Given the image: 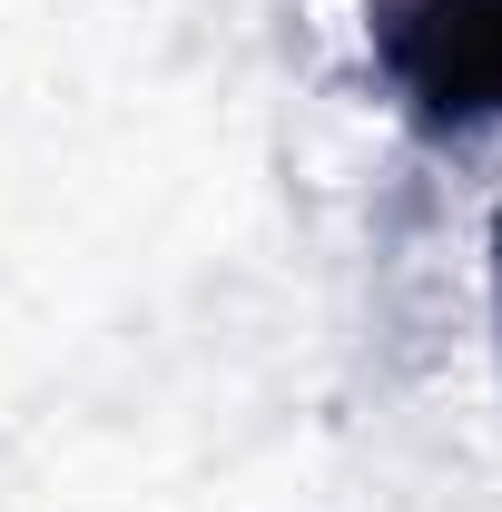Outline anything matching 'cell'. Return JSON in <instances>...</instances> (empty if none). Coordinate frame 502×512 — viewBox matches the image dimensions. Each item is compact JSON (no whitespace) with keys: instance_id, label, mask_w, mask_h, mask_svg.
<instances>
[{"instance_id":"obj_1","label":"cell","mask_w":502,"mask_h":512,"mask_svg":"<svg viewBox=\"0 0 502 512\" xmlns=\"http://www.w3.org/2000/svg\"><path fill=\"white\" fill-rule=\"evenodd\" d=\"M365 50L404 128H502V0H365Z\"/></svg>"},{"instance_id":"obj_2","label":"cell","mask_w":502,"mask_h":512,"mask_svg":"<svg viewBox=\"0 0 502 512\" xmlns=\"http://www.w3.org/2000/svg\"><path fill=\"white\" fill-rule=\"evenodd\" d=\"M493 306H502V207H493Z\"/></svg>"}]
</instances>
